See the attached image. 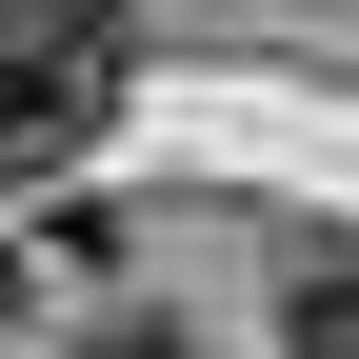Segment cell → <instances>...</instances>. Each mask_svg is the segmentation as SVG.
I'll list each match as a JSON object with an SVG mask.
<instances>
[{"label":"cell","mask_w":359,"mask_h":359,"mask_svg":"<svg viewBox=\"0 0 359 359\" xmlns=\"http://www.w3.org/2000/svg\"><path fill=\"white\" fill-rule=\"evenodd\" d=\"M280 359H359V259H299L280 280Z\"/></svg>","instance_id":"obj_2"},{"label":"cell","mask_w":359,"mask_h":359,"mask_svg":"<svg viewBox=\"0 0 359 359\" xmlns=\"http://www.w3.org/2000/svg\"><path fill=\"white\" fill-rule=\"evenodd\" d=\"M120 60H140V20H120V0H0V180L60 160L80 120L120 100Z\"/></svg>","instance_id":"obj_1"},{"label":"cell","mask_w":359,"mask_h":359,"mask_svg":"<svg viewBox=\"0 0 359 359\" xmlns=\"http://www.w3.org/2000/svg\"><path fill=\"white\" fill-rule=\"evenodd\" d=\"M100 359H180V339H100Z\"/></svg>","instance_id":"obj_3"}]
</instances>
